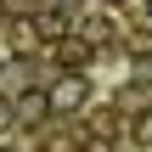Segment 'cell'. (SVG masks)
Masks as SVG:
<instances>
[{
    "instance_id": "4",
    "label": "cell",
    "mask_w": 152,
    "mask_h": 152,
    "mask_svg": "<svg viewBox=\"0 0 152 152\" xmlns=\"http://www.w3.org/2000/svg\"><path fill=\"white\" fill-rule=\"evenodd\" d=\"M107 39V17H96V23H85V45H102Z\"/></svg>"
},
{
    "instance_id": "1",
    "label": "cell",
    "mask_w": 152,
    "mask_h": 152,
    "mask_svg": "<svg viewBox=\"0 0 152 152\" xmlns=\"http://www.w3.org/2000/svg\"><path fill=\"white\" fill-rule=\"evenodd\" d=\"M45 102H51V113H68V107H79V102H85V79H79V73H68V79H62V85H56Z\"/></svg>"
},
{
    "instance_id": "2",
    "label": "cell",
    "mask_w": 152,
    "mask_h": 152,
    "mask_svg": "<svg viewBox=\"0 0 152 152\" xmlns=\"http://www.w3.org/2000/svg\"><path fill=\"white\" fill-rule=\"evenodd\" d=\"M17 113H23V124H28V118H45V113H51V102L34 90V96H23V102H17Z\"/></svg>"
},
{
    "instance_id": "6",
    "label": "cell",
    "mask_w": 152,
    "mask_h": 152,
    "mask_svg": "<svg viewBox=\"0 0 152 152\" xmlns=\"http://www.w3.org/2000/svg\"><path fill=\"white\" fill-rule=\"evenodd\" d=\"M0 130H6V102H0Z\"/></svg>"
},
{
    "instance_id": "5",
    "label": "cell",
    "mask_w": 152,
    "mask_h": 152,
    "mask_svg": "<svg viewBox=\"0 0 152 152\" xmlns=\"http://www.w3.org/2000/svg\"><path fill=\"white\" fill-rule=\"evenodd\" d=\"M130 135H135L141 147H152V113H141V118H135V130H130Z\"/></svg>"
},
{
    "instance_id": "7",
    "label": "cell",
    "mask_w": 152,
    "mask_h": 152,
    "mask_svg": "<svg viewBox=\"0 0 152 152\" xmlns=\"http://www.w3.org/2000/svg\"><path fill=\"white\" fill-rule=\"evenodd\" d=\"M113 6H124V0H113Z\"/></svg>"
},
{
    "instance_id": "3",
    "label": "cell",
    "mask_w": 152,
    "mask_h": 152,
    "mask_svg": "<svg viewBox=\"0 0 152 152\" xmlns=\"http://www.w3.org/2000/svg\"><path fill=\"white\" fill-rule=\"evenodd\" d=\"M34 28H39V34H45V39H56V34H62V28H68V17H62V11H45V17H39V23H34Z\"/></svg>"
}]
</instances>
